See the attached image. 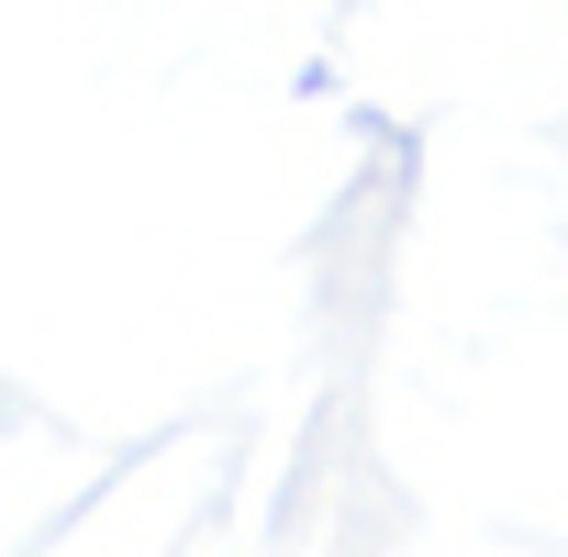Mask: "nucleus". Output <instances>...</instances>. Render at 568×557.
I'll return each instance as SVG.
<instances>
[{"label":"nucleus","mask_w":568,"mask_h":557,"mask_svg":"<svg viewBox=\"0 0 568 557\" xmlns=\"http://www.w3.org/2000/svg\"><path fill=\"white\" fill-rule=\"evenodd\" d=\"M12 413H23V402H12V379H0V424H12Z\"/></svg>","instance_id":"obj_1"}]
</instances>
